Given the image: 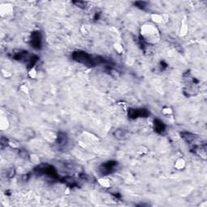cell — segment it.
<instances>
[{"instance_id": "5", "label": "cell", "mask_w": 207, "mask_h": 207, "mask_svg": "<svg viewBox=\"0 0 207 207\" xmlns=\"http://www.w3.org/2000/svg\"><path fill=\"white\" fill-rule=\"evenodd\" d=\"M30 44L36 50H41L42 45V37L40 32H34L32 33Z\"/></svg>"}, {"instance_id": "6", "label": "cell", "mask_w": 207, "mask_h": 207, "mask_svg": "<svg viewBox=\"0 0 207 207\" xmlns=\"http://www.w3.org/2000/svg\"><path fill=\"white\" fill-rule=\"evenodd\" d=\"M154 128H155V132L159 133V134H162L165 131L166 126L163 121L159 119H155L154 121Z\"/></svg>"}, {"instance_id": "10", "label": "cell", "mask_w": 207, "mask_h": 207, "mask_svg": "<svg viewBox=\"0 0 207 207\" xmlns=\"http://www.w3.org/2000/svg\"><path fill=\"white\" fill-rule=\"evenodd\" d=\"M134 5L138 7L141 9H145L148 6V2H142V1H139V2H134Z\"/></svg>"}, {"instance_id": "1", "label": "cell", "mask_w": 207, "mask_h": 207, "mask_svg": "<svg viewBox=\"0 0 207 207\" xmlns=\"http://www.w3.org/2000/svg\"><path fill=\"white\" fill-rule=\"evenodd\" d=\"M72 58L77 63H82L88 67H94L105 63V59L102 57L92 56L84 51H75L73 53Z\"/></svg>"}, {"instance_id": "9", "label": "cell", "mask_w": 207, "mask_h": 207, "mask_svg": "<svg viewBox=\"0 0 207 207\" xmlns=\"http://www.w3.org/2000/svg\"><path fill=\"white\" fill-rule=\"evenodd\" d=\"M114 136L117 138H120V139L125 138L126 136H127V131L126 130H124V129L117 130L114 132Z\"/></svg>"}, {"instance_id": "13", "label": "cell", "mask_w": 207, "mask_h": 207, "mask_svg": "<svg viewBox=\"0 0 207 207\" xmlns=\"http://www.w3.org/2000/svg\"><path fill=\"white\" fill-rule=\"evenodd\" d=\"M19 155H20V156L24 158V159H28V158L29 157V155H28V152L25 151V150H21V151H19Z\"/></svg>"}, {"instance_id": "8", "label": "cell", "mask_w": 207, "mask_h": 207, "mask_svg": "<svg viewBox=\"0 0 207 207\" xmlns=\"http://www.w3.org/2000/svg\"><path fill=\"white\" fill-rule=\"evenodd\" d=\"M180 135H181V138L187 142H192V141L195 140V138H197L195 134H191L189 132H182Z\"/></svg>"}, {"instance_id": "7", "label": "cell", "mask_w": 207, "mask_h": 207, "mask_svg": "<svg viewBox=\"0 0 207 207\" xmlns=\"http://www.w3.org/2000/svg\"><path fill=\"white\" fill-rule=\"evenodd\" d=\"M68 142V138H67V134L65 133H59L58 134V140H57V143L63 147V146H65L66 144Z\"/></svg>"}, {"instance_id": "12", "label": "cell", "mask_w": 207, "mask_h": 207, "mask_svg": "<svg viewBox=\"0 0 207 207\" xmlns=\"http://www.w3.org/2000/svg\"><path fill=\"white\" fill-rule=\"evenodd\" d=\"M0 144H1V148L4 149L5 147H7V145H8V139L4 137H2L1 138V142H0Z\"/></svg>"}, {"instance_id": "14", "label": "cell", "mask_w": 207, "mask_h": 207, "mask_svg": "<svg viewBox=\"0 0 207 207\" xmlns=\"http://www.w3.org/2000/svg\"><path fill=\"white\" fill-rule=\"evenodd\" d=\"M14 174H15V170L13 169V168L10 169V171H9V172H8L9 177H12V176H14Z\"/></svg>"}, {"instance_id": "3", "label": "cell", "mask_w": 207, "mask_h": 207, "mask_svg": "<svg viewBox=\"0 0 207 207\" xmlns=\"http://www.w3.org/2000/svg\"><path fill=\"white\" fill-rule=\"evenodd\" d=\"M117 166V161H113V160L107 161L101 164V167H99V171H100L102 176H108V175L113 173L115 171Z\"/></svg>"}, {"instance_id": "4", "label": "cell", "mask_w": 207, "mask_h": 207, "mask_svg": "<svg viewBox=\"0 0 207 207\" xmlns=\"http://www.w3.org/2000/svg\"><path fill=\"white\" fill-rule=\"evenodd\" d=\"M150 115L147 109H130L128 112V116L131 119H136L138 117H147Z\"/></svg>"}, {"instance_id": "2", "label": "cell", "mask_w": 207, "mask_h": 207, "mask_svg": "<svg viewBox=\"0 0 207 207\" xmlns=\"http://www.w3.org/2000/svg\"><path fill=\"white\" fill-rule=\"evenodd\" d=\"M35 172L37 174H40V175L50 176L53 179H58V172H57L55 167H53L52 165H50L48 163H43V164L37 166L35 168Z\"/></svg>"}, {"instance_id": "11", "label": "cell", "mask_w": 207, "mask_h": 207, "mask_svg": "<svg viewBox=\"0 0 207 207\" xmlns=\"http://www.w3.org/2000/svg\"><path fill=\"white\" fill-rule=\"evenodd\" d=\"M73 3L79 7H80V8H85V6L88 4V2H84V1H74Z\"/></svg>"}]
</instances>
